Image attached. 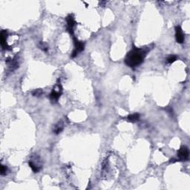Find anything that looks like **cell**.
Segmentation results:
<instances>
[{
	"mask_svg": "<svg viewBox=\"0 0 190 190\" xmlns=\"http://www.w3.org/2000/svg\"><path fill=\"white\" fill-rule=\"evenodd\" d=\"M74 46H75V49L74 50H76V51H77V53L81 52V51H83V50H84V48H85L84 43L80 42V41H79L78 39H77L76 37H74Z\"/></svg>",
	"mask_w": 190,
	"mask_h": 190,
	"instance_id": "52a82bcc",
	"label": "cell"
},
{
	"mask_svg": "<svg viewBox=\"0 0 190 190\" xmlns=\"http://www.w3.org/2000/svg\"><path fill=\"white\" fill-rule=\"evenodd\" d=\"M146 54V52L144 50L141 49V48H138L133 45V48L132 51L128 53L124 62L126 64L127 66L131 67V68H135L137 66H139L143 62Z\"/></svg>",
	"mask_w": 190,
	"mask_h": 190,
	"instance_id": "6da1fadb",
	"label": "cell"
},
{
	"mask_svg": "<svg viewBox=\"0 0 190 190\" xmlns=\"http://www.w3.org/2000/svg\"><path fill=\"white\" fill-rule=\"evenodd\" d=\"M28 164H29V166L31 167V169L33 170V172H35V173L38 172H39V170H40V168H39V167H38V166H36L35 165V164L33 163L32 162V161H29Z\"/></svg>",
	"mask_w": 190,
	"mask_h": 190,
	"instance_id": "9c48e42d",
	"label": "cell"
},
{
	"mask_svg": "<svg viewBox=\"0 0 190 190\" xmlns=\"http://www.w3.org/2000/svg\"><path fill=\"white\" fill-rule=\"evenodd\" d=\"M42 91L39 90H39L35 91V92L33 93V96H39V95H42Z\"/></svg>",
	"mask_w": 190,
	"mask_h": 190,
	"instance_id": "7c38bea8",
	"label": "cell"
},
{
	"mask_svg": "<svg viewBox=\"0 0 190 190\" xmlns=\"http://www.w3.org/2000/svg\"><path fill=\"white\" fill-rule=\"evenodd\" d=\"M62 92H63V88H62V86L60 88V89L58 91L53 89L52 92L50 94V99H51V101L57 102L58 100V99L60 98V96H61Z\"/></svg>",
	"mask_w": 190,
	"mask_h": 190,
	"instance_id": "5b68a950",
	"label": "cell"
},
{
	"mask_svg": "<svg viewBox=\"0 0 190 190\" xmlns=\"http://www.w3.org/2000/svg\"><path fill=\"white\" fill-rule=\"evenodd\" d=\"M189 152L186 146H182L177 152V156L180 160H186L189 158Z\"/></svg>",
	"mask_w": 190,
	"mask_h": 190,
	"instance_id": "7a4b0ae2",
	"label": "cell"
},
{
	"mask_svg": "<svg viewBox=\"0 0 190 190\" xmlns=\"http://www.w3.org/2000/svg\"><path fill=\"white\" fill-rule=\"evenodd\" d=\"M140 119V115L138 113H135L133 114V115H130L128 116L127 120L128 121L132 123H135L136 121H138Z\"/></svg>",
	"mask_w": 190,
	"mask_h": 190,
	"instance_id": "ba28073f",
	"label": "cell"
},
{
	"mask_svg": "<svg viewBox=\"0 0 190 190\" xmlns=\"http://www.w3.org/2000/svg\"><path fill=\"white\" fill-rule=\"evenodd\" d=\"M67 25H68V31L70 33V34L74 36V27L76 25V22L74 18L73 17L72 15H69V16L67 17Z\"/></svg>",
	"mask_w": 190,
	"mask_h": 190,
	"instance_id": "3957f363",
	"label": "cell"
},
{
	"mask_svg": "<svg viewBox=\"0 0 190 190\" xmlns=\"http://www.w3.org/2000/svg\"><path fill=\"white\" fill-rule=\"evenodd\" d=\"M166 60H167V62H168L169 63L172 64V63H174V62L177 60V57L174 55H171V56H169V57L168 58L166 59Z\"/></svg>",
	"mask_w": 190,
	"mask_h": 190,
	"instance_id": "30bf717a",
	"label": "cell"
},
{
	"mask_svg": "<svg viewBox=\"0 0 190 190\" xmlns=\"http://www.w3.org/2000/svg\"><path fill=\"white\" fill-rule=\"evenodd\" d=\"M175 39L177 43L182 44L184 42V35L180 26L177 25L175 27Z\"/></svg>",
	"mask_w": 190,
	"mask_h": 190,
	"instance_id": "277c9868",
	"label": "cell"
},
{
	"mask_svg": "<svg viewBox=\"0 0 190 190\" xmlns=\"http://www.w3.org/2000/svg\"><path fill=\"white\" fill-rule=\"evenodd\" d=\"M7 166H4V165H1V175H4V174H6V172H7Z\"/></svg>",
	"mask_w": 190,
	"mask_h": 190,
	"instance_id": "8fae6325",
	"label": "cell"
},
{
	"mask_svg": "<svg viewBox=\"0 0 190 190\" xmlns=\"http://www.w3.org/2000/svg\"><path fill=\"white\" fill-rule=\"evenodd\" d=\"M7 35V31H1V34H0V37H1V46H2L3 49L9 50L10 48H8L9 46H7V42H6Z\"/></svg>",
	"mask_w": 190,
	"mask_h": 190,
	"instance_id": "8992f818",
	"label": "cell"
}]
</instances>
